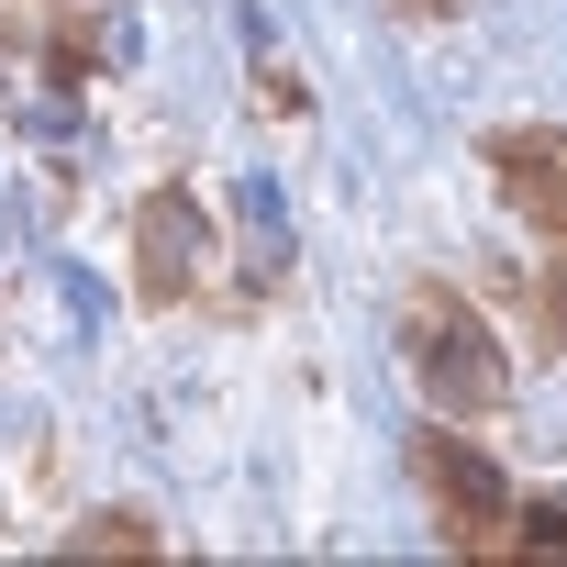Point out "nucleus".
Returning <instances> with one entry per match:
<instances>
[{
  "instance_id": "obj_1",
  "label": "nucleus",
  "mask_w": 567,
  "mask_h": 567,
  "mask_svg": "<svg viewBox=\"0 0 567 567\" xmlns=\"http://www.w3.org/2000/svg\"><path fill=\"white\" fill-rule=\"evenodd\" d=\"M401 368H412V390L434 412H501L512 401V368H501L489 323L445 290V278H423V290L401 301Z\"/></svg>"
},
{
  "instance_id": "obj_2",
  "label": "nucleus",
  "mask_w": 567,
  "mask_h": 567,
  "mask_svg": "<svg viewBox=\"0 0 567 567\" xmlns=\"http://www.w3.org/2000/svg\"><path fill=\"white\" fill-rule=\"evenodd\" d=\"M412 467H423V489H434L445 545H467V556H512V489H501V467H489L467 434H423Z\"/></svg>"
},
{
  "instance_id": "obj_3",
  "label": "nucleus",
  "mask_w": 567,
  "mask_h": 567,
  "mask_svg": "<svg viewBox=\"0 0 567 567\" xmlns=\"http://www.w3.org/2000/svg\"><path fill=\"white\" fill-rule=\"evenodd\" d=\"M489 178H501V200H512L534 234H556V245H567V134H556V123L489 134Z\"/></svg>"
},
{
  "instance_id": "obj_4",
  "label": "nucleus",
  "mask_w": 567,
  "mask_h": 567,
  "mask_svg": "<svg viewBox=\"0 0 567 567\" xmlns=\"http://www.w3.org/2000/svg\"><path fill=\"white\" fill-rule=\"evenodd\" d=\"M212 278V234H200V212L167 189V200H145V223H134V290L145 301H189Z\"/></svg>"
},
{
  "instance_id": "obj_5",
  "label": "nucleus",
  "mask_w": 567,
  "mask_h": 567,
  "mask_svg": "<svg viewBox=\"0 0 567 567\" xmlns=\"http://www.w3.org/2000/svg\"><path fill=\"white\" fill-rule=\"evenodd\" d=\"M68 545H79V556H145L156 534H145L134 512H101V523H90V534H68Z\"/></svg>"
},
{
  "instance_id": "obj_6",
  "label": "nucleus",
  "mask_w": 567,
  "mask_h": 567,
  "mask_svg": "<svg viewBox=\"0 0 567 567\" xmlns=\"http://www.w3.org/2000/svg\"><path fill=\"white\" fill-rule=\"evenodd\" d=\"M512 545H545V556H567V512H556V501H545V512H523V523H512Z\"/></svg>"
},
{
  "instance_id": "obj_7",
  "label": "nucleus",
  "mask_w": 567,
  "mask_h": 567,
  "mask_svg": "<svg viewBox=\"0 0 567 567\" xmlns=\"http://www.w3.org/2000/svg\"><path fill=\"white\" fill-rule=\"evenodd\" d=\"M545 323L567 334V256H556V278H545Z\"/></svg>"
}]
</instances>
